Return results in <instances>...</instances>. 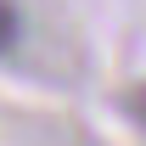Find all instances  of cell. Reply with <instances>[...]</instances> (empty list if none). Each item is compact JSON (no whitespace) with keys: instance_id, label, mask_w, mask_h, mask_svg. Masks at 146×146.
<instances>
[{"instance_id":"1","label":"cell","mask_w":146,"mask_h":146,"mask_svg":"<svg viewBox=\"0 0 146 146\" xmlns=\"http://www.w3.org/2000/svg\"><path fill=\"white\" fill-rule=\"evenodd\" d=\"M17 34H23V11H17V0H0V56L17 45Z\"/></svg>"},{"instance_id":"2","label":"cell","mask_w":146,"mask_h":146,"mask_svg":"<svg viewBox=\"0 0 146 146\" xmlns=\"http://www.w3.org/2000/svg\"><path fill=\"white\" fill-rule=\"evenodd\" d=\"M129 107H135V112H141V118H146V90H141V96H135V101H129Z\"/></svg>"}]
</instances>
